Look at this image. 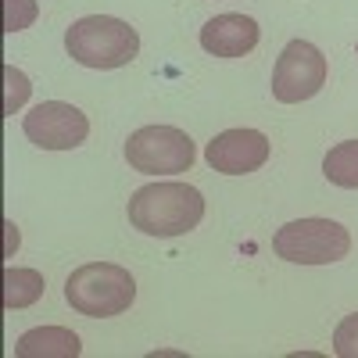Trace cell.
<instances>
[{
	"instance_id": "obj_1",
	"label": "cell",
	"mask_w": 358,
	"mask_h": 358,
	"mask_svg": "<svg viewBox=\"0 0 358 358\" xmlns=\"http://www.w3.org/2000/svg\"><path fill=\"white\" fill-rule=\"evenodd\" d=\"M129 222L147 236H183L204 219V197L190 183H147L129 197Z\"/></svg>"
},
{
	"instance_id": "obj_2",
	"label": "cell",
	"mask_w": 358,
	"mask_h": 358,
	"mask_svg": "<svg viewBox=\"0 0 358 358\" xmlns=\"http://www.w3.org/2000/svg\"><path fill=\"white\" fill-rule=\"evenodd\" d=\"M65 47L83 69H122L140 50V33L111 15H86L69 25Z\"/></svg>"
},
{
	"instance_id": "obj_3",
	"label": "cell",
	"mask_w": 358,
	"mask_h": 358,
	"mask_svg": "<svg viewBox=\"0 0 358 358\" xmlns=\"http://www.w3.org/2000/svg\"><path fill=\"white\" fill-rule=\"evenodd\" d=\"M65 301L79 315L111 319L129 312V305L136 301V280L129 276V268L115 262H90L65 280Z\"/></svg>"
},
{
	"instance_id": "obj_4",
	"label": "cell",
	"mask_w": 358,
	"mask_h": 358,
	"mask_svg": "<svg viewBox=\"0 0 358 358\" xmlns=\"http://www.w3.org/2000/svg\"><path fill=\"white\" fill-rule=\"evenodd\" d=\"M273 248L283 262L294 265H334L348 258L351 233L334 219H294L276 229Z\"/></svg>"
},
{
	"instance_id": "obj_5",
	"label": "cell",
	"mask_w": 358,
	"mask_h": 358,
	"mask_svg": "<svg viewBox=\"0 0 358 358\" xmlns=\"http://www.w3.org/2000/svg\"><path fill=\"white\" fill-rule=\"evenodd\" d=\"M194 158H197L194 140L176 126H143L126 143V162L143 176L190 172Z\"/></svg>"
},
{
	"instance_id": "obj_6",
	"label": "cell",
	"mask_w": 358,
	"mask_h": 358,
	"mask_svg": "<svg viewBox=\"0 0 358 358\" xmlns=\"http://www.w3.org/2000/svg\"><path fill=\"white\" fill-rule=\"evenodd\" d=\"M326 72H330V65L315 43L290 40L273 69V97L280 104H301L326 86Z\"/></svg>"
},
{
	"instance_id": "obj_7",
	"label": "cell",
	"mask_w": 358,
	"mask_h": 358,
	"mask_svg": "<svg viewBox=\"0 0 358 358\" xmlns=\"http://www.w3.org/2000/svg\"><path fill=\"white\" fill-rule=\"evenodd\" d=\"M25 136L43 151H72L90 133V118L65 101H43L22 118Z\"/></svg>"
},
{
	"instance_id": "obj_8",
	"label": "cell",
	"mask_w": 358,
	"mask_h": 358,
	"mask_svg": "<svg viewBox=\"0 0 358 358\" xmlns=\"http://www.w3.org/2000/svg\"><path fill=\"white\" fill-rule=\"evenodd\" d=\"M204 158L222 176H248L268 162V136L258 129H226L212 136L204 147Z\"/></svg>"
},
{
	"instance_id": "obj_9",
	"label": "cell",
	"mask_w": 358,
	"mask_h": 358,
	"mask_svg": "<svg viewBox=\"0 0 358 358\" xmlns=\"http://www.w3.org/2000/svg\"><path fill=\"white\" fill-rule=\"evenodd\" d=\"M258 22L248 18V15H215L208 18L204 29H201V47L215 57H244L258 47Z\"/></svg>"
},
{
	"instance_id": "obj_10",
	"label": "cell",
	"mask_w": 358,
	"mask_h": 358,
	"mask_svg": "<svg viewBox=\"0 0 358 358\" xmlns=\"http://www.w3.org/2000/svg\"><path fill=\"white\" fill-rule=\"evenodd\" d=\"M79 351L83 341L65 326H36V330H25L15 344L18 358H76Z\"/></svg>"
},
{
	"instance_id": "obj_11",
	"label": "cell",
	"mask_w": 358,
	"mask_h": 358,
	"mask_svg": "<svg viewBox=\"0 0 358 358\" xmlns=\"http://www.w3.org/2000/svg\"><path fill=\"white\" fill-rule=\"evenodd\" d=\"M47 290V280L36 268H18V265H8L4 268V308L8 312H18V308H29L36 305Z\"/></svg>"
},
{
	"instance_id": "obj_12",
	"label": "cell",
	"mask_w": 358,
	"mask_h": 358,
	"mask_svg": "<svg viewBox=\"0 0 358 358\" xmlns=\"http://www.w3.org/2000/svg\"><path fill=\"white\" fill-rule=\"evenodd\" d=\"M322 176L334 187L358 190V140H344V143L330 147V155L322 158Z\"/></svg>"
},
{
	"instance_id": "obj_13",
	"label": "cell",
	"mask_w": 358,
	"mask_h": 358,
	"mask_svg": "<svg viewBox=\"0 0 358 358\" xmlns=\"http://www.w3.org/2000/svg\"><path fill=\"white\" fill-rule=\"evenodd\" d=\"M29 94H33V86H29L25 72H18L15 65H4V115H15L29 101Z\"/></svg>"
},
{
	"instance_id": "obj_14",
	"label": "cell",
	"mask_w": 358,
	"mask_h": 358,
	"mask_svg": "<svg viewBox=\"0 0 358 358\" xmlns=\"http://www.w3.org/2000/svg\"><path fill=\"white\" fill-rule=\"evenodd\" d=\"M36 0H4V33H22L36 22Z\"/></svg>"
},
{
	"instance_id": "obj_15",
	"label": "cell",
	"mask_w": 358,
	"mask_h": 358,
	"mask_svg": "<svg viewBox=\"0 0 358 358\" xmlns=\"http://www.w3.org/2000/svg\"><path fill=\"white\" fill-rule=\"evenodd\" d=\"M334 351H337V358H358V312H351L337 322Z\"/></svg>"
},
{
	"instance_id": "obj_16",
	"label": "cell",
	"mask_w": 358,
	"mask_h": 358,
	"mask_svg": "<svg viewBox=\"0 0 358 358\" xmlns=\"http://www.w3.org/2000/svg\"><path fill=\"white\" fill-rule=\"evenodd\" d=\"M4 229H8V251H11V248H18V229H15L11 222H8Z\"/></svg>"
}]
</instances>
